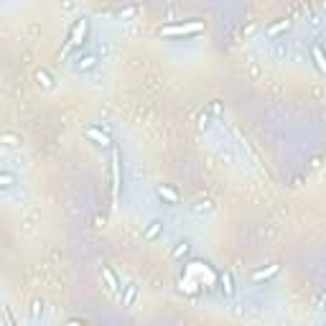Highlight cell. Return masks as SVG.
Wrapping results in <instances>:
<instances>
[{"instance_id":"e0dca14e","label":"cell","mask_w":326,"mask_h":326,"mask_svg":"<svg viewBox=\"0 0 326 326\" xmlns=\"http://www.w3.org/2000/svg\"><path fill=\"white\" fill-rule=\"evenodd\" d=\"M288 28H291V23H288V21H283V23H278V26H273V28H270V31H268V36H278L280 31H288Z\"/></svg>"},{"instance_id":"6da1fadb","label":"cell","mask_w":326,"mask_h":326,"mask_svg":"<svg viewBox=\"0 0 326 326\" xmlns=\"http://www.w3.org/2000/svg\"><path fill=\"white\" fill-rule=\"evenodd\" d=\"M87 36H90V21H87V18H77L74 26H71V31H69V38H66V46H64L62 56H69V51L79 49Z\"/></svg>"},{"instance_id":"ba28073f","label":"cell","mask_w":326,"mask_h":326,"mask_svg":"<svg viewBox=\"0 0 326 326\" xmlns=\"http://www.w3.org/2000/svg\"><path fill=\"white\" fill-rule=\"evenodd\" d=\"M36 84L41 87V90H54V87H56V82H54V77H51V74L46 71V69H38L36 71Z\"/></svg>"},{"instance_id":"2e32d148","label":"cell","mask_w":326,"mask_h":326,"mask_svg":"<svg viewBox=\"0 0 326 326\" xmlns=\"http://www.w3.org/2000/svg\"><path fill=\"white\" fill-rule=\"evenodd\" d=\"M102 275L107 278V286H110V291H120V283H117V278H115V273H112L110 268H105V270H102Z\"/></svg>"},{"instance_id":"9c48e42d","label":"cell","mask_w":326,"mask_h":326,"mask_svg":"<svg viewBox=\"0 0 326 326\" xmlns=\"http://www.w3.org/2000/svg\"><path fill=\"white\" fill-rule=\"evenodd\" d=\"M311 59H314V64L321 74H326V56L321 51V46H311Z\"/></svg>"},{"instance_id":"5bb4252c","label":"cell","mask_w":326,"mask_h":326,"mask_svg":"<svg viewBox=\"0 0 326 326\" xmlns=\"http://www.w3.org/2000/svg\"><path fill=\"white\" fill-rule=\"evenodd\" d=\"M219 283H222V291H225L227 295H232V293H234V283H232L229 273H219Z\"/></svg>"},{"instance_id":"52a82bcc","label":"cell","mask_w":326,"mask_h":326,"mask_svg":"<svg viewBox=\"0 0 326 326\" xmlns=\"http://www.w3.org/2000/svg\"><path fill=\"white\" fill-rule=\"evenodd\" d=\"M163 234V222L161 219H153L151 222V225H148L145 227V232H143V237H145V240L148 242H153V240H158V237Z\"/></svg>"},{"instance_id":"4fadbf2b","label":"cell","mask_w":326,"mask_h":326,"mask_svg":"<svg viewBox=\"0 0 326 326\" xmlns=\"http://www.w3.org/2000/svg\"><path fill=\"white\" fill-rule=\"evenodd\" d=\"M135 295H138V286H135V283H130V286H125V295H123V306H132V301H135Z\"/></svg>"},{"instance_id":"3957f363","label":"cell","mask_w":326,"mask_h":326,"mask_svg":"<svg viewBox=\"0 0 326 326\" xmlns=\"http://www.w3.org/2000/svg\"><path fill=\"white\" fill-rule=\"evenodd\" d=\"M95 66H97V56L92 51H77L71 56V69L77 74H87V71H92Z\"/></svg>"},{"instance_id":"8992f818","label":"cell","mask_w":326,"mask_h":326,"mask_svg":"<svg viewBox=\"0 0 326 326\" xmlns=\"http://www.w3.org/2000/svg\"><path fill=\"white\" fill-rule=\"evenodd\" d=\"M156 196L163 199V204H168V206H176V204L181 201V199H179V191L171 189L168 184H158V186H156Z\"/></svg>"},{"instance_id":"277c9868","label":"cell","mask_w":326,"mask_h":326,"mask_svg":"<svg viewBox=\"0 0 326 326\" xmlns=\"http://www.w3.org/2000/svg\"><path fill=\"white\" fill-rule=\"evenodd\" d=\"M84 138L92 140L95 145L112 148V138L107 135V130H102V125H87V128H84Z\"/></svg>"},{"instance_id":"30bf717a","label":"cell","mask_w":326,"mask_h":326,"mask_svg":"<svg viewBox=\"0 0 326 326\" xmlns=\"http://www.w3.org/2000/svg\"><path fill=\"white\" fill-rule=\"evenodd\" d=\"M214 209H217V206H214L212 199H199L196 204H191V212H196V214H209Z\"/></svg>"},{"instance_id":"7a4b0ae2","label":"cell","mask_w":326,"mask_h":326,"mask_svg":"<svg viewBox=\"0 0 326 326\" xmlns=\"http://www.w3.org/2000/svg\"><path fill=\"white\" fill-rule=\"evenodd\" d=\"M204 31V21H186L179 26H166L161 28L158 36H166V38H179V36H196Z\"/></svg>"},{"instance_id":"9a60e30c","label":"cell","mask_w":326,"mask_h":326,"mask_svg":"<svg viewBox=\"0 0 326 326\" xmlns=\"http://www.w3.org/2000/svg\"><path fill=\"white\" fill-rule=\"evenodd\" d=\"M13 181H16V176H13L8 168H3V173H0V184H3V189H5V191H8L10 186H16Z\"/></svg>"},{"instance_id":"8fae6325","label":"cell","mask_w":326,"mask_h":326,"mask_svg":"<svg viewBox=\"0 0 326 326\" xmlns=\"http://www.w3.org/2000/svg\"><path fill=\"white\" fill-rule=\"evenodd\" d=\"M278 270H280V265H270V268H265V270H255L253 280L255 283H260V280H270L273 275H278Z\"/></svg>"},{"instance_id":"7c38bea8","label":"cell","mask_w":326,"mask_h":326,"mask_svg":"<svg viewBox=\"0 0 326 326\" xmlns=\"http://www.w3.org/2000/svg\"><path fill=\"white\" fill-rule=\"evenodd\" d=\"M189 253H191V242H189V240H181L179 247H176L173 253H171V258H173V260H179V258H184V255H189Z\"/></svg>"},{"instance_id":"ac0fdd59","label":"cell","mask_w":326,"mask_h":326,"mask_svg":"<svg viewBox=\"0 0 326 326\" xmlns=\"http://www.w3.org/2000/svg\"><path fill=\"white\" fill-rule=\"evenodd\" d=\"M324 10H326V0H324Z\"/></svg>"},{"instance_id":"5b68a950","label":"cell","mask_w":326,"mask_h":326,"mask_svg":"<svg viewBox=\"0 0 326 326\" xmlns=\"http://www.w3.org/2000/svg\"><path fill=\"white\" fill-rule=\"evenodd\" d=\"M120 151L117 148H112V156H110V173H112V196H115V201H117V196H120V184H123V179H120Z\"/></svg>"}]
</instances>
